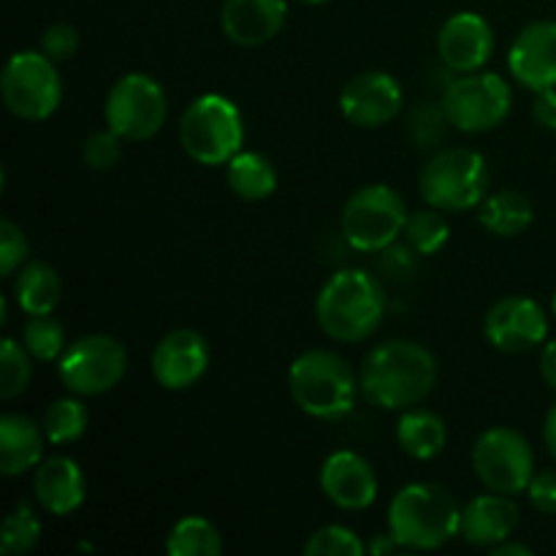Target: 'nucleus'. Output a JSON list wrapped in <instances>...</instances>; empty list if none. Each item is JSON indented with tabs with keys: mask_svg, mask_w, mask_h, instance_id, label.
<instances>
[{
	"mask_svg": "<svg viewBox=\"0 0 556 556\" xmlns=\"http://www.w3.org/2000/svg\"><path fill=\"white\" fill-rule=\"evenodd\" d=\"M362 396L380 410H407L429 400L438 386L432 351L413 340H386L364 356Z\"/></svg>",
	"mask_w": 556,
	"mask_h": 556,
	"instance_id": "1",
	"label": "nucleus"
},
{
	"mask_svg": "<svg viewBox=\"0 0 556 556\" xmlns=\"http://www.w3.org/2000/svg\"><path fill=\"white\" fill-rule=\"evenodd\" d=\"M386 309V288L367 269L334 271L315 299V320L320 331L331 340L351 345L369 340L380 329Z\"/></svg>",
	"mask_w": 556,
	"mask_h": 556,
	"instance_id": "2",
	"label": "nucleus"
},
{
	"mask_svg": "<svg viewBox=\"0 0 556 556\" xmlns=\"http://www.w3.org/2000/svg\"><path fill=\"white\" fill-rule=\"evenodd\" d=\"M462 505L432 481L402 486L389 505V532L407 552H434L459 535Z\"/></svg>",
	"mask_w": 556,
	"mask_h": 556,
	"instance_id": "3",
	"label": "nucleus"
},
{
	"mask_svg": "<svg viewBox=\"0 0 556 556\" xmlns=\"http://www.w3.org/2000/svg\"><path fill=\"white\" fill-rule=\"evenodd\" d=\"M288 389L302 413L318 421H340L351 416L362 394L358 375L334 351H307L288 369Z\"/></svg>",
	"mask_w": 556,
	"mask_h": 556,
	"instance_id": "4",
	"label": "nucleus"
},
{
	"mask_svg": "<svg viewBox=\"0 0 556 556\" xmlns=\"http://www.w3.org/2000/svg\"><path fill=\"white\" fill-rule=\"evenodd\" d=\"M179 144L201 166H226L242 152L244 123L237 103L217 92H206L179 117Z\"/></svg>",
	"mask_w": 556,
	"mask_h": 556,
	"instance_id": "5",
	"label": "nucleus"
},
{
	"mask_svg": "<svg viewBox=\"0 0 556 556\" xmlns=\"http://www.w3.org/2000/svg\"><path fill=\"white\" fill-rule=\"evenodd\" d=\"M424 204L443 212H467L481 206L489 193L486 157L470 147H445L427 161L418 177Z\"/></svg>",
	"mask_w": 556,
	"mask_h": 556,
	"instance_id": "6",
	"label": "nucleus"
},
{
	"mask_svg": "<svg viewBox=\"0 0 556 556\" xmlns=\"http://www.w3.org/2000/svg\"><path fill=\"white\" fill-rule=\"evenodd\" d=\"M407 204L389 185H364L345 201L340 231L358 253H383L405 231Z\"/></svg>",
	"mask_w": 556,
	"mask_h": 556,
	"instance_id": "7",
	"label": "nucleus"
},
{
	"mask_svg": "<svg viewBox=\"0 0 556 556\" xmlns=\"http://www.w3.org/2000/svg\"><path fill=\"white\" fill-rule=\"evenodd\" d=\"M0 96L14 117L41 123L58 112L63 101V81L58 63L38 52H16L0 74Z\"/></svg>",
	"mask_w": 556,
	"mask_h": 556,
	"instance_id": "8",
	"label": "nucleus"
},
{
	"mask_svg": "<svg viewBox=\"0 0 556 556\" xmlns=\"http://www.w3.org/2000/svg\"><path fill=\"white\" fill-rule=\"evenodd\" d=\"M472 472L489 492L516 494L527 492L535 476V454L519 429L489 427L472 445Z\"/></svg>",
	"mask_w": 556,
	"mask_h": 556,
	"instance_id": "9",
	"label": "nucleus"
},
{
	"mask_svg": "<svg viewBox=\"0 0 556 556\" xmlns=\"http://www.w3.org/2000/svg\"><path fill=\"white\" fill-rule=\"evenodd\" d=\"M106 128L125 141H147L161 134L168 117V98L161 81L150 74H125L109 90L103 103Z\"/></svg>",
	"mask_w": 556,
	"mask_h": 556,
	"instance_id": "10",
	"label": "nucleus"
},
{
	"mask_svg": "<svg viewBox=\"0 0 556 556\" xmlns=\"http://www.w3.org/2000/svg\"><path fill=\"white\" fill-rule=\"evenodd\" d=\"M445 114L451 125L462 134H486L508 119L514 106V90L500 74H462L459 79H451L443 90Z\"/></svg>",
	"mask_w": 556,
	"mask_h": 556,
	"instance_id": "11",
	"label": "nucleus"
},
{
	"mask_svg": "<svg viewBox=\"0 0 556 556\" xmlns=\"http://www.w3.org/2000/svg\"><path fill=\"white\" fill-rule=\"evenodd\" d=\"M128 369V353L109 334H87L71 342L58 362L60 383L76 396H101L117 389Z\"/></svg>",
	"mask_w": 556,
	"mask_h": 556,
	"instance_id": "12",
	"label": "nucleus"
},
{
	"mask_svg": "<svg viewBox=\"0 0 556 556\" xmlns=\"http://www.w3.org/2000/svg\"><path fill=\"white\" fill-rule=\"evenodd\" d=\"M489 345L503 353H527L543 345L548 334V315L535 299L505 296L489 307L483 318Z\"/></svg>",
	"mask_w": 556,
	"mask_h": 556,
	"instance_id": "13",
	"label": "nucleus"
},
{
	"mask_svg": "<svg viewBox=\"0 0 556 556\" xmlns=\"http://www.w3.org/2000/svg\"><path fill=\"white\" fill-rule=\"evenodd\" d=\"M152 378L166 391L193 389L210 369V345L195 329H174L157 340L150 358Z\"/></svg>",
	"mask_w": 556,
	"mask_h": 556,
	"instance_id": "14",
	"label": "nucleus"
},
{
	"mask_svg": "<svg viewBox=\"0 0 556 556\" xmlns=\"http://www.w3.org/2000/svg\"><path fill=\"white\" fill-rule=\"evenodd\" d=\"M405 106V92L396 76L386 71L356 74L340 92V112L358 128H380Z\"/></svg>",
	"mask_w": 556,
	"mask_h": 556,
	"instance_id": "15",
	"label": "nucleus"
},
{
	"mask_svg": "<svg viewBox=\"0 0 556 556\" xmlns=\"http://www.w3.org/2000/svg\"><path fill=\"white\" fill-rule=\"evenodd\" d=\"M494 52V30L476 11L448 16L438 33L440 63L451 74H472L489 63Z\"/></svg>",
	"mask_w": 556,
	"mask_h": 556,
	"instance_id": "16",
	"label": "nucleus"
},
{
	"mask_svg": "<svg viewBox=\"0 0 556 556\" xmlns=\"http://www.w3.org/2000/svg\"><path fill=\"white\" fill-rule=\"evenodd\" d=\"M508 71L532 92L556 87V22L541 20L527 25L508 49Z\"/></svg>",
	"mask_w": 556,
	"mask_h": 556,
	"instance_id": "17",
	"label": "nucleus"
},
{
	"mask_svg": "<svg viewBox=\"0 0 556 556\" xmlns=\"http://www.w3.org/2000/svg\"><path fill=\"white\" fill-rule=\"evenodd\" d=\"M320 492L342 510H367L378 500L375 467L356 451H334L320 467Z\"/></svg>",
	"mask_w": 556,
	"mask_h": 556,
	"instance_id": "18",
	"label": "nucleus"
},
{
	"mask_svg": "<svg viewBox=\"0 0 556 556\" xmlns=\"http://www.w3.org/2000/svg\"><path fill=\"white\" fill-rule=\"evenodd\" d=\"M286 16V0H226L220 11V25L231 43L261 47L282 30Z\"/></svg>",
	"mask_w": 556,
	"mask_h": 556,
	"instance_id": "19",
	"label": "nucleus"
},
{
	"mask_svg": "<svg viewBox=\"0 0 556 556\" xmlns=\"http://www.w3.org/2000/svg\"><path fill=\"white\" fill-rule=\"evenodd\" d=\"M521 521L519 505L508 494L489 492L481 497L470 500L462 508V527L459 535L465 538L470 546L494 548L497 543L508 541L516 532Z\"/></svg>",
	"mask_w": 556,
	"mask_h": 556,
	"instance_id": "20",
	"label": "nucleus"
},
{
	"mask_svg": "<svg viewBox=\"0 0 556 556\" xmlns=\"http://www.w3.org/2000/svg\"><path fill=\"white\" fill-rule=\"evenodd\" d=\"M33 497H36L38 508H43L47 514L71 516L85 505V472L71 456H49L36 467Z\"/></svg>",
	"mask_w": 556,
	"mask_h": 556,
	"instance_id": "21",
	"label": "nucleus"
},
{
	"mask_svg": "<svg viewBox=\"0 0 556 556\" xmlns=\"http://www.w3.org/2000/svg\"><path fill=\"white\" fill-rule=\"evenodd\" d=\"M43 432L41 424L20 413H5L0 418V470L3 476L16 478L27 470H36L43 462Z\"/></svg>",
	"mask_w": 556,
	"mask_h": 556,
	"instance_id": "22",
	"label": "nucleus"
},
{
	"mask_svg": "<svg viewBox=\"0 0 556 556\" xmlns=\"http://www.w3.org/2000/svg\"><path fill=\"white\" fill-rule=\"evenodd\" d=\"M396 443L402 454L416 462H429L443 454L448 443V427L443 418L427 407H407L402 410L400 424H396Z\"/></svg>",
	"mask_w": 556,
	"mask_h": 556,
	"instance_id": "23",
	"label": "nucleus"
},
{
	"mask_svg": "<svg viewBox=\"0 0 556 556\" xmlns=\"http://www.w3.org/2000/svg\"><path fill=\"white\" fill-rule=\"evenodd\" d=\"M14 296L25 315H52L63 299V280L47 261H27L16 271Z\"/></svg>",
	"mask_w": 556,
	"mask_h": 556,
	"instance_id": "24",
	"label": "nucleus"
},
{
	"mask_svg": "<svg viewBox=\"0 0 556 556\" xmlns=\"http://www.w3.org/2000/svg\"><path fill=\"white\" fill-rule=\"evenodd\" d=\"M478 220L494 237H519L532 226L535 210H532V201L525 193L505 188L481 201Z\"/></svg>",
	"mask_w": 556,
	"mask_h": 556,
	"instance_id": "25",
	"label": "nucleus"
},
{
	"mask_svg": "<svg viewBox=\"0 0 556 556\" xmlns=\"http://www.w3.org/2000/svg\"><path fill=\"white\" fill-rule=\"evenodd\" d=\"M226 182L244 201H264L277 190V168L261 152H239L226 163Z\"/></svg>",
	"mask_w": 556,
	"mask_h": 556,
	"instance_id": "26",
	"label": "nucleus"
},
{
	"mask_svg": "<svg viewBox=\"0 0 556 556\" xmlns=\"http://www.w3.org/2000/svg\"><path fill=\"white\" fill-rule=\"evenodd\" d=\"M168 556H220L223 535L204 516H185L166 538Z\"/></svg>",
	"mask_w": 556,
	"mask_h": 556,
	"instance_id": "27",
	"label": "nucleus"
},
{
	"mask_svg": "<svg viewBox=\"0 0 556 556\" xmlns=\"http://www.w3.org/2000/svg\"><path fill=\"white\" fill-rule=\"evenodd\" d=\"M87 424H90V413H87L85 402L76 400V396H63L47 407L41 427L49 443L65 445L76 443L87 432Z\"/></svg>",
	"mask_w": 556,
	"mask_h": 556,
	"instance_id": "28",
	"label": "nucleus"
},
{
	"mask_svg": "<svg viewBox=\"0 0 556 556\" xmlns=\"http://www.w3.org/2000/svg\"><path fill=\"white\" fill-rule=\"evenodd\" d=\"M22 345L30 353L33 362H60L65 353V326L52 315H27L22 326Z\"/></svg>",
	"mask_w": 556,
	"mask_h": 556,
	"instance_id": "29",
	"label": "nucleus"
},
{
	"mask_svg": "<svg viewBox=\"0 0 556 556\" xmlns=\"http://www.w3.org/2000/svg\"><path fill=\"white\" fill-rule=\"evenodd\" d=\"M402 237H405V244H410L413 253L438 255L440 250L445 248V242H448L451 228H448V220H445L443 210L427 206V210H416L407 215Z\"/></svg>",
	"mask_w": 556,
	"mask_h": 556,
	"instance_id": "30",
	"label": "nucleus"
},
{
	"mask_svg": "<svg viewBox=\"0 0 556 556\" xmlns=\"http://www.w3.org/2000/svg\"><path fill=\"white\" fill-rule=\"evenodd\" d=\"M38 538H41V521H38L36 510L27 503H20L3 521L0 530V552L5 556L27 554L36 548Z\"/></svg>",
	"mask_w": 556,
	"mask_h": 556,
	"instance_id": "31",
	"label": "nucleus"
},
{
	"mask_svg": "<svg viewBox=\"0 0 556 556\" xmlns=\"http://www.w3.org/2000/svg\"><path fill=\"white\" fill-rule=\"evenodd\" d=\"M33 378V356L25 351L22 342L14 337H5L0 345V396L14 400L30 386Z\"/></svg>",
	"mask_w": 556,
	"mask_h": 556,
	"instance_id": "32",
	"label": "nucleus"
},
{
	"mask_svg": "<svg viewBox=\"0 0 556 556\" xmlns=\"http://www.w3.org/2000/svg\"><path fill=\"white\" fill-rule=\"evenodd\" d=\"M304 554L307 556H364L367 554V546H364L362 538H358L353 530H348V527L326 525L309 535V541L304 543Z\"/></svg>",
	"mask_w": 556,
	"mask_h": 556,
	"instance_id": "33",
	"label": "nucleus"
},
{
	"mask_svg": "<svg viewBox=\"0 0 556 556\" xmlns=\"http://www.w3.org/2000/svg\"><path fill=\"white\" fill-rule=\"evenodd\" d=\"M451 128V119L445 114L443 103L434 106V103H421L410 112L407 117V130H410L413 141L418 147H434L445 139V130Z\"/></svg>",
	"mask_w": 556,
	"mask_h": 556,
	"instance_id": "34",
	"label": "nucleus"
},
{
	"mask_svg": "<svg viewBox=\"0 0 556 556\" xmlns=\"http://www.w3.org/2000/svg\"><path fill=\"white\" fill-rule=\"evenodd\" d=\"M123 144L125 139L119 134H114L112 128L96 130L85 139L81 144V161L92 172H112L119 161H123Z\"/></svg>",
	"mask_w": 556,
	"mask_h": 556,
	"instance_id": "35",
	"label": "nucleus"
},
{
	"mask_svg": "<svg viewBox=\"0 0 556 556\" xmlns=\"http://www.w3.org/2000/svg\"><path fill=\"white\" fill-rule=\"evenodd\" d=\"M30 242L14 220H0V275L11 277L27 264Z\"/></svg>",
	"mask_w": 556,
	"mask_h": 556,
	"instance_id": "36",
	"label": "nucleus"
},
{
	"mask_svg": "<svg viewBox=\"0 0 556 556\" xmlns=\"http://www.w3.org/2000/svg\"><path fill=\"white\" fill-rule=\"evenodd\" d=\"M38 49L47 54L52 63H68L76 52H79V30L68 22H58V25H49L41 33V41Z\"/></svg>",
	"mask_w": 556,
	"mask_h": 556,
	"instance_id": "37",
	"label": "nucleus"
},
{
	"mask_svg": "<svg viewBox=\"0 0 556 556\" xmlns=\"http://www.w3.org/2000/svg\"><path fill=\"white\" fill-rule=\"evenodd\" d=\"M527 497L538 514L554 516L556 514V470L535 472L527 486Z\"/></svg>",
	"mask_w": 556,
	"mask_h": 556,
	"instance_id": "38",
	"label": "nucleus"
},
{
	"mask_svg": "<svg viewBox=\"0 0 556 556\" xmlns=\"http://www.w3.org/2000/svg\"><path fill=\"white\" fill-rule=\"evenodd\" d=\"M532 117L541 128L556 130V87L535 92V101H532Z\"/></svg>",
	"mask_w": 556,
	"mask_h": 556,
	"instance_id": "39",
	"label": "nucleus"
},
{
	"mask_svg": "<svg viewBox=\"0 0 556 556\" xmlns=\"http://www.w3.org/2000/svg\"><path fill=\"white\" fill-rule=\"evenodd\" d=\"M541 375L548 383V389L556 391V340L548 342L541 353Z\"/></svg>",
	"mask_w": 556,
	"mask_h": 556,
	"instance_id": "40",
	"label": "nucleus"
},
{
	"mask_svg": "<svg viewBox=\"0 0 556 556\" xmlns=\"http://www.w3.org/2000/svg\"><path fill=\"white\" fill-rule=\"evenodd\" d=\"M367 552L372 556H389V554L402 552V546H400V541H396V538L389 532V535H375L372 541H369Z\"/></svg>",
	"mask_w": 556,
	"mask_h": 556,
	"instance_id": "41",
	"label": "nucleus"
},
{
	"mask_svg": "<svg viewBox=\"0 0 556 556\" xmlns=\"http://www.w3.org/2000/svg\"><path fill=\"white\" fill-rule=\"evenodd\" d=\"M543 443H546L548 454L556 459V405L546 413V421H543Z\"/></svg>",
	"mask_w": 556,
	"mask_h": 556,
	"instance_id": "42",
	"label": "nucleus"
},
{
	"mask_svg": "<svg viewBox=\"0 0 556 556\" xmlns=\"http://www.w3.org/2000/svg\"><path fill=\"white\" fill-rule=\"evenodd\" d=\"M492 556H532V548L525 546V543H510L508 538V541L497 543V546L492 548Z\"/></svg>",
	"mask_w": 556,
	"mask_h": 556,
	"instance_id": "43",
	"label": "nucleus"
},
{
	"mask_svg": "<svg viewBox=\"0 0 556 556\" xmlns=\"http://www.w3.org/2000/svg\"><path fill=\"white\" fill-rule=\"evenodd\" d=\"M299 3H309V5H320V3H326V0H299Z\"/></svg>",
	"mask_w": 556,
	"mask_h": 556,
	"instance_id": "44",
	"label": "nucleus"
},
{
	"mask_svg": "<svg viewBox=\"0 0 556 556\" xmlns=\"http://www.w3.org/2000/svg\"><path fill=\"white\" fill-rule=\"evenodd\" d=\"M552 309H554V318H556V293H554V302H552Z\"/></svg>",
	"mask_w": 556,
	"mask_h": 556,
	"instance_id": "45",
	"label": "nucleus"
}]
</instances>
